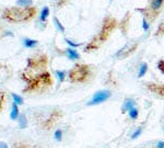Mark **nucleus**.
<instances>
[{
    "label": "nucleus",
    "instance_id": "nucleus-1",
    "mask_svg": "<svg viewBox=\"0 0 164 148\" xmlns=\"http://www.w3.org/2000/svg\"><path fill=\"white\" fill-rule=\"evenodd\" d=\"M118 28V21L114 16H105L102 23V26L98 33L85 45L84 52L91 53L101 47L102 44H104L106 41L110 37V35L114 33V31Z\"/></svg>",
    "mask_w": 164,
    "mask_h": 148
},
{
    "label": "nucleus",
    "instance_id": "nucleus-2",
    "mask_svg": "<svg viewBox=\"0 0 164 148\" xmlns=\"http://www.w3.org/2000/svg\"><path fill=\"white\" fill-rule=\"evenodd\" d=\"M25 88L23 89V93H40L51 89L54 84V80L51 73L47 70L37 74L31 78L25 79Z\"/></svg>",
    "mask_w": 164,
    "mask_h": 148
},
{
    "label": "nucleus",
    "instance_id": "nucleus-3",
    "mask_svg": "<svg viewBox=\"0 0 164 148\" xmlns=\"http://www.w3.org/2000/svg\"><path fill=\"white\" fill-rule=\"evenodd\" d=\"M37 14V9L35 7H26V8H8L4 10L2 16L3 19L9 22H28L34 19Z\"/></svg>",
    "mask_w": 164,
    "mask_h": 148
},
{
    "label": "nucleus",
    "instance_id": "nucleus-4",
    "mask_svg": "<svg viewBox=\"0 0 164 148\" xmlns=\"http://www.w3.org/2000/svg\"><path fill=\"white\" fill-rule=\"evenodd\" d=\"M48 65V57L45 54H37L34 55L28 59L26 68L23 70L21 78L25 80L28 78H31L37 74H41L46 70Z\"/></svg>",
    "mask_w": 164,
    "mask_h": 148
},
{
    "label": "nucleus",
    "instance_id": "nucleus-5",
    "mask_svg": "<svg viewBox=\"0 0 164 148\" xmlns=\"http://www.w3.org/2000/svg\"><path fill=\"white\" fill-rule=\"evenodd\" d=\"M68 80L71 84H85L92 80L93 78V69L92 66L83 63H77L73 67L68 71Z\"/></svg>",
    "mask_w": 164,
    "mask_h": 148
},
{
    "label": "nucleus",
    "instance_id": "nucleus-6",
    "mask_svg": "<svg viewBox=\"0 0 164 148\" xmlns=\"http://www.w3.org/2000/svg\"><path fill=\"white\" fill-rule=\"evenodd\" d=\"M163 7H164V0H149L148 4L145 8H138L137 11L141 12L143 18L147 19V21L151 24L160 16Z\"/></svg>",
    "mask_w": 164,
    "mask_h": 148
},
{
    "label": "nucleus",
    "instance_id": "nucleus-7",
    "mask_svg": "<svg viewBox=\"0 0 164 148\" xmlns=\"http://www.w3.org/2000/svg\"><path fill=\"white\" fill-rule=\"evenodd\" d=\"M63 117V112L58 108H55L51 111V113L47 115V117H45L41 122L42 129H44L46 132H49L54 129L55 126L58 124V122L61 121Z\"/></svg>",
    "mask_w": 164,
    "mask_h": 148
},
{
    "label": "nucleus",
    "instance_id": "nucleus-8",
    "mask_svg": "<svg viewBox=\"0 0 164 148\" xmlns=\"http://www.w3.org/2000/svg\"><path fill=\"white\" fill-rule=\"evenodd\" d=\"M138 46H139V42H137V41L128 42L126 45L124 46V47H122V49L115 54V57H116L117 59H125V58H127L128 56L133 55V53L137 51Z\"/></svg>",
    "mask_w": 164,
    "mask_h": 148
},
{
    "label": "nucleus",
    "instance_id": "nucleus-9",
    "mask_svg": "<svg viewBox=\"0 0 164 148\" xmlns=\"http://www.w3.org/2000/svg\"><path fill=\"white\" fill-rule=\"evenodd\" d=\"M112 97V91L108 90V89H103V90H100L98 92H95L93 94L92 99L88 102L86 105L92 106V105H98V104H101V103L107 101L110 98Z\"/></svg>",
    "mask_w": 164,
    "mask_h": 148
},
{
    "label": "nucleus",
    "instance_id": "nucleus-10",
    "mask_svg": "<svg viewBox=\"0 0 164 148\" xmlns=\"http://www.w3.org/2000/svg\"><path fill=\"white\" fill-rule=\"evenodd\" d=\"M145 87L150 93L155 96V98L164 100V84L154 82V81H148V82L145 84Z\"/></svg>",
    "mask_w": 164,
    "mask_h": 148
},
{
    "label": "nucleus",
    "instance_id": "nucleus-11",
    "mask_svg": "<svg viewBox=\"0 0 164 148\" xmlns=\"http://www.w3.org/2000/svg\"><path fill=\"white\" fill-rule=\"evenodd\" d=\"M136 105H137V102L133 98H126V99L124 100L123 105H122V110H120V111H122V114L128 113L130 110L133 109Z\"/></svg>",
    "mask_w": 164,
    "mask_h": 148
},
{
    "label": "nucleus",
    "instance_id": "nucleus-12",
    "mask_svg": "<svg viewBox=\"0 0 164 148\" xmlns=\"http://www.w3.org/2000/svg\"><path fill=\"white\" fill-rule=\"evenodd\" d=\"M12 148H43L37 144L25 142V141H16L12 143Z\"/></svg>",
    "mask_w": 164,
    "mask_h": 148
},
{
    "label": "nucleus",
    "instance_id": "nucleus-13",
    "mask_svg": "<svg viewBox=\"0 0 164 148\" xmlns=\"http://www.w3.org/2000/svg\"><path fill=\"white\" fill-rule=\"evenodd\" d=\"M66 54L67 57L69 58V59H71V61H78V59H80V54L76 49H71V47H68L66 49Z\"/></svg>",
    "mask_w": 164,
    "mask_h": 148
},
{
    "label": "nucleus",
    "instance_id": "nucleus-14",
    "mask_svg": "<svg viewBox=\"0 0 164 148\" xmlns=\"http://www.w3.org/2000/svg\"><path fill=\"white\" fill-rule=\"evenodd\" d=\"M20 116V111L19 108H18V104L13 102L12 103V110H11V113H10V119L12 121H16V120L19 119Z\"/></svg>",
    "mask_w": 164,
    "mask_h": 148
},
{
    "label": "nucleus",
    "instance_id": "nucleus-15",
    "mask_svg": "<svg viewBox=\"0 0 164 148\" xmlns=\"http://www.w3.org/2000/svg\"><path fill=\"white\" fill-rule=\"evenodd\" d=\"M7 100H8V96L3 90L0 89V113L2 112L4 106L7 104Z\"/></svg>",
    "mask_w": 164,
    "mask_h": 148
},
{
    "label": "nucleus",
    "instance_id": "nucleus-16",
    "mask_svg": "<svg viewBox=\"0 0 164 148\" xmlns=\"http://www.w3.org/2000/svg\"><path fill=\"white\" fill-rule=\"evenodd\" d=\"M149 69V65L147 63H142L140 65V67H139V71H138V78H142L145 77V74H147V71Z\"/></svg>",
    "mask_w": 164,
    "mask_h": 148
},
{
    "label": "nucleus",
    "instance_id": "nucleus-17",
    "mask_svg": "<svg viewBox=\"0 0 164 148\" xmlns=\"http://www.w3.org/2000/svg\"><path fill=\"white\" fill-rule=\"evenodd\" d=\"M18 121H19L20 129H26V127H28V117H26L25 114H20Z\"/></svg>",
    "mask_w": 164,
    "mask_h": 148
},
{
    "label": "nucleus",
    "instance_id": "nucleus-18",
    "mask_svg": "<svg viewBox=\"0 0 164 148\" xmlns=\"http://www.w3.org/2000/svg\"><path fill=\"white\" fill-rule=\"evenodd\" d=\"M128 116H129V119L131 120V121H136V120H138L139 117V109L137 108V106H135L133 109H131L128 112Z\"/></svg>",
    "mask_w": 164,
    "mask_h": 148
},
{
    "label": "nucleus",
    "instance_id": "nucleus-19",
    "mask_svg": "<svg viewBox=\"0 0 164 148\" xmlns=\"http://www.w3.org/2000/svg\"><path fill=\"white\" fill-rule=\"evenodd\" d=\"M23 44H24V46L28 47V49H32V47H35V46L37 45L38 41H36V40H31V39H24Z\"/></svg>",
    "mask_w": 164,
    "mask_h": 148
},
{
    "label": "nucleus",
    "instance_id": "nucleus-20",
    "mask_svg": "<svg viewBox=\"0 0 164 148\" xmlns=\"http://www.w3.org/2000/svg\"><path fill=\"white\" fill-rule=\"evenodd\" d=\"M154 36H157V37L164 36V21H162V22L158 25L157 31L154 32Z\"/></svg>",
    "mask_w": 164,
    "mask_h": 148
},
{
    "label": "nucleus",
    "instance_id": "nucleus-21",
    "mask_svg": "<svg viewBox=\"0 0 164 148\" xmlns=\"http://www.w3.org/2000/svg\"><path fill=\"white\" fill-rule=\"evenodd\" d=\"M48 16H49V9H48V7H44V9L42 10V13H41V21L42 22H46Z\"/></svg>",
    "mask_w": 164,
    "mask_h": 148
},
{
    "label": "nucleus",
    "instance_id": "nucleus-22",
    "mask_svg": "<svg viewBox=\"0 0 164 148\" xmlns=\"http://www.w3.org/2000/svg\"><path fill=\"white\" fill-rule=\"evenodd\" d=\"M143 129H145V126H139V127H137L136 131L133 133V135H131V137H130V138L133 139H133H137L139 136L142 134V131H143Z\"/></svg>",
    "mask_w": 164,
    "mask_h": 148
},
{
    "label": "nucleus",
    "instance_id": "nucleus-23",
    "mask_svg": "<svg viewBox=\"0 0 164 148\" xmlns=\"http://www.w3.org/2000/svg\"><path fill=\"white\" fill-rule=\"evenodd\" d=\"M56 75H57V77H58L60 82H63L68 74H67V71H65V70H56Z\"/></svg>",
    "mask_w": 164,
    "mask_h": 148
},
{
    "label": "nucleus",
    "instance_id": "nucleus-24",
    "mask_svg": "<svg viewBox=\"0 0 164 148\" xmlns=\"http://www.w3.org/2000/svg\"><path fill=\"white\" fill-rule=\"evenodd\" d=\"M11 96H12L13 101H14V103H16L18 105H21V104H23V103H24V100H23V98H22V97H20L19 94L11 93Z\"/></svg>",
    "mask_w": 164,
    "mask_h": 148
},
{
    "label": "nucleus",
    "instance_id": "nucleus-25",
    "mask_svg": "<svg viewBox=\"0 0 164 148\" xmlns=\"http://www.w3.org/2000/svg\"><path fill=\"white\" fill-rule=\"evenodd\" d=\"M16 3H18L19 6L23 7V8H26V7H31L33 1H32V0H18Z\"/></svg>",
    "mask_w": 164,
    "mask_h": 148
},
{
    "label": "nucleus",
    "instance_id": "nucleus-26",
    "mask_svg": "<svg viewBox=\"0 0 164 148\" xmlns=\"http://www.w3.org/2000/svg\"><path fill=\"white\" fill-rule=\"evenodd\" d=\"M54 22H55V24H56L57 29L59 30V31H60L61 33H65V28H63V25L59 22V20L57 19L56 16H54Z\"/></svg>",
    "mask_w": 164,
    "mask_h": 148
},
{
    "label": "nucleus",
    "instance_id": "nucleus-27",
    "mask_svg": "<svg viewBox=\"0 0 164 148\" xmlns=\"http://www.w3.org/2000/svg\"><path fill=\"white\" fill-rule=\"evenodd\" d=\"M54 137H55L56 141L60 142V141L63 139V131H61V129H57L56 132H55V134H54Z\"/></svg>",
    "mask_w": 164,
    "mask_h": 148
},
{
    "label": "nucleus",
    "instance_id": "nucleus-28",
    "mask_svg": "<svg viewBox=\"0 0 164 148\" xmlns=\"http://www.w3.org/2000/svg\"><path fill=\"white\" fill-rule=\"evenodd\" d=\"M157 66H158L159 70L164 75V58H162V59H160V61H158V65H157Z\"/></svg>",
    "mask_w": 164,
    "mask_h": 148
},
{
    "label": "nucleus",
    "instance_id": "nucleus-29",
    "mask_svg": "<svg viewBox=\"0 0 164 148\" xmlns=\"http://www.w3.org/2000/svg\"><path fill=\"white\" fill-rule=\"evenodd\" d=\"M142 28H143V30L145 31H148L149 28H150V23L147 21V19H145V18H142Z\"/></svg>",
    "mask_w": 164,
    "mask_h": 148
},
{
    "label": "nucleus",
    "instance_id": "nucleus-30",
    "mask_svg": "<svg viewBox=\"0 0 164 148\" xmlns=\"http://www.w3.org/2000/svg\"><path fill=\"white\" fill-rule=\"evenodd\" d=\"M65 41H66L67 44H68V45H70L71 47H79V46L82 45V44H77V43L71 42V41H70V40H68V39H65Z\"/></svg>",
    "mask_w": 164,
    "mask_h": 148
},
{
    "label": "nucleus",
    "instance_id": "nucleus-31",
    "mask_svg": "<svg viewBox=\"0 0 164 148\" xmlns=\"http://www.w3.org/2000/svg\"><path fill=\"white\" fill-rule=\"evenodd\" d=\"M152 148H164V142L163 141H159Z\"/></svg>",
    "mask_w": 164,
    "mask_h": 148
},
{
    "label": "nucleus",
    "instance_id": "nucleus-32",
    "mask_svg": "<svg viewBox=\"0 0 164 148\" xmlns=\"http://www.w3.org/2000/svg\"><path fill=\"white\" fill-rule=\"evenodd\" d=\"M0 148H9V146L7 145L4 142H0Z\"/></svg>",
    "mask_w": 164,
    "mask_h": 148
},
{
    "label": "nucleus",
    "instance_id": "nucleus-33",
    "mask_svg": "<svg viewBox=\"0 0 164 148\" xmlns=\"http://www.w3.org/2000/svg\"><path fill=\"white\" fill-rule=\"evenodd\" d=\"M162 129H163V132H164V115H163V117H162Z\"/></svg>",
    "mask_w": 164,
    "mask_h": 148
},
{
    "label": "nucleus",
    "instance_id": "nucleus-34",
    "mask_svg": "<svg viewBox=\"0 0 164 148\" xmlns=\"http://www.w3.org/2000/svg\"><path fill=\"white\" fill-rule=\"evenodd\" d=\"M110 1H112V0H110Z\"/></svg>",
    "mask_w": 164,
    "mask_h": 148
}]
</instances>
